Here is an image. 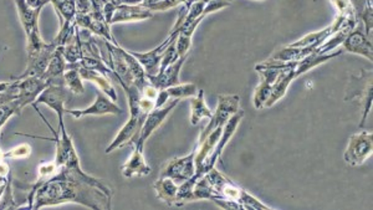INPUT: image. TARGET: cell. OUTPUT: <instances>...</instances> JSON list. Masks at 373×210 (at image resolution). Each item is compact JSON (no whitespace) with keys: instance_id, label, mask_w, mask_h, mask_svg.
Listing matches in <instances>:
<instances>
[{"instance_id":"1","label":"cell","mask_w":373,"mask_h":210,"mask_svg":"<svg viewBox=\"0 0 373 210\" xmlns=\"http://www.w3.org/2000/svg\"><path fill=\"white\" fill-rule=\"evenodd\" d=\"M113 189L103 180L84 170L59 168L57 173L38 187L29 209L75 203L93 210H111Z\"/></svg>"},{"instance_id":"2","label":"cell","mask_w":373,"mask_h":210,"mask_svg":"<svg viewBox=\"0 0 373 210\" xmlns=\"http://www.w3.org/2000/svg\"><path fill=\"white\" fill-rule=\"evenodd\" d=\"M193 193L195 200H212L223 209H271L215 168L197 180Z\"/></svg>"},{"instance_id":"3","label":"cell","mask_w":373,"mask_h":210,"mask_svg":"<svg viewBox=\"0 0 373 210\" xmlns=\"http://www.w3.org/2000/svg\"><path fill=\"white\" fill-rule=\"evenodd\" d=\"M287 67V62H277L269 59L266 62L258 64L256 70L261 76V82L253 95V105L256 110L265 108L266 103L272 93V88L275 85L276 80Z\"/></svg>"},{"instance_id":"4","label":"cell","mask_w":373,"mask_h":210,"mask_svg":"<svg viewBox=\"0 0 373 210\" xmlns=\"http://www.w3.org/2000/svg\"><path fill=\"white\" fill-rule=\"evenodd\" d=\"M360 100L362 103V118L360 127H363L367 121L368 115L372 110V71L361 70L358 76L351 77L345 101Z\"/></svg>"},{"instance_id":"5","label":"cell","mask_w":373,"mask_h":210,"mask_svg":"<svg viewBox=\"0 0 373 210\" xmlns=\"http://www.w3.org/2000/svg\"><path fill=\"white\" fill-rule=\"evenodd\" d=\"M241 110V96L238 95H219L218 98V106L215 112L210 118V123L200 134L198 142L200 144L203 139L213 132L214 129H223L225 123L229 121V118Z\"/></svg>"},{"instance_id":"6","label":"cell","mask_w":373,"mask_h":210,"mask_svg":"<svg viewBox=\"0 0 373 210\" xmlns=\"http://www.w3.org/2000/svg\"><path fill=\"white\" fill-rule=\"evenodd\" d=\"M373 153V134L368 131H361L352 134L348 139V148L343 153L346 163L357 167L371 158Z\"/></svg>"},{"instance_id":"7","label":"cell","mask_w":373,"mask_h":210,"mask_svg":"<svg viewBox=\"0 0 373 210\" xmlns=\"http://www.w3.org/2000/svg\"><path fill=\"white\" fill-rule=\"evenodd\" d=\"M244 111L243 110H239L238 112L234 113L231 117L229 118V121L225 123L224 127H223V131H222V134H220L219 141L218 144H215L214 149L212 151V153L208 156V158L205 159V163H203V167H202V170H200V175H205V173H208L210 170L215 168V164L219 161L222 154H223V151H224L226 144H229L230 139L231 137L236 134V129L238 126L241 124V119L244 117Z\"/></svg>"},{"instance_id":"8","label":"cell","mask_w":373,"mask_h":210,"mask_svg":"<svg viewBox=\"0 0 373 210\" xmlns=\"http://www.w3.org/2000/svg\"><path fill=\"white\" fill-rule=\"evenodd\" d=\"M178 103L179 100H171L162 107L154 108L152 112H149L138 132L137 137L133 139L132 147L144 149V144L149 141V137L154 134L156 129H159V126L164 122V119L173 111Z\"/></svg>"},{"instance_id":"9","label":"cell","mask_w":373,"mask_h":210,"mask_svg":"<svg viewBox=\"0 0 373 210\" xmlns=\"http://www.w3.org/2000/svg\"><path fill=\"white\" fill-rule=\"evenodd\" d=\"M70 96H71V93L69 91V88L65 85H49L39 95V98H36L33 107L39 106V105H45L57 113L59 121H64V116L67 111L65 105Z\"/></svg>"},{"instance_id":"10","label":"cell","mask_w":373,"mask_h":210,"mask_svg":"<svg viewBox=\"0 0 373 210\" xmlns=\"http://www.w3.org/2000/svg\"><path fill=\"white\" fill-rule=\"evenodd\" d=\"M195 149H193L190 154L184 157L169 161L168 163L164 165L159 178H171L178 185L193 178L195 175Z\"/></svg>"},{"instance_id":"11","label":"cell","mask_w":373,"mask_h":210,"mask_svg":"<svg viewBox=\"0 0 373 210\" xmlns=\"http://www.w3.org/2000/svg\"><path fill=\"white\" fill-rule=\"evenodd\" d=\"M179 31H171L169 33L168 37L166 40L159 45L157 47H154V50L147 52H128L132 55L136 60H137L146 71V75L152 76V75H157L159 71V66H161V62H162V57L167 47L173 42L177 37H178Z\"/></svg>"},{"instance_id":"12","label":"cell","mask_w":373,"mask_h":210,"mask_svg":"<svg viewBox=\"0 0 373 210\" xmlns=\"http://www.w3.org/2000/svg\"><path fill=\"white\" fill-rule=\"evenodd\" d=\"M343 50L361 55L366 57L369 62H372V40L368 39V36L365 33L362 21L358 19L357 24L353 30L350 31V34L346 36V39L343 42Z\"/></svg>"},{"instance_id":"13","label":"cell","mask_w":373,"mask_h":210,"mask_svg":"<svg viewBox=\"0 0 373 210\" xmlns=\"http://www.w3.org/2000/svg\"><path fill=\"white\" fill-rule=\"evenodd\" d=\"M13 80L18 82V103L21 110H24L26 106H33L39 95L49 86V82L41 76H28Z\"/></svg>"},{"instance_id":"14","label":"cell","mask_w":373,"mask_h":210,"mask_svg":"<svg viewBox=\"0 0 373 210\" xmlns=\"http://www.w3.org/2000/svg\"><path fill=\"white\" fill-rule=\"evenodd\" d=\"M69 115L79 119L87 116H103V115H121L122 108L103 93H98L91 106L84 110H67Z\"/></svg>"},{"instance_id":"15","label":"cell","mask_w":373,"mask_h":210,"mask_svg":"<svg viewBox=\"0 0 373 210\" xmlns=\"http://www.w3.org/2000/svg\"><path fill=\"white\" fill-rule=\"evenodd\" d=\"M144 119L146 117H142V116L131 115L127 122L123 124L122 129H120V132L113 139V142L108 144V148L105 149V153H113V151H116V149L132 146L133 139L137 137Z\"/></svg>"},{"instance_id":"16","label":"cell","mask_w":373,"mask_h":210,"mask_svg":"<svg viewBox=\"0 0 373 210\" xmlns=\"http://www.w3.org/2000/svg\"><path fill=\"white\" fill-rule=\"evenodd\" d=\"M185 60H187V55L179 57L177 62H173L172 65H169L167 69H164L163 71H159L157 75H152V76L147 75V80H149V83H152L154 88L159 90V91L178 85V83H180V81H179V72L182 70Z\"/></svg>"},{"instance_id":"17","label":"cell","mask_w":373,"mask_h":210,"mask_svg":"<svg viewBox=\"0 0 373 210\" xmlns=\"http://www.w3.org/2000/svg\"><path fill=\"white\" fill-rule=\"evenodd\" d=\"M121 173L126 180L133 177H146L152 173V168L144 158V148L133 147L132 154L121 167Z\"/></svg>"},{"instance_id":"18","label":"cell","mask_w":373,"mask_h":210,"mask_svg":"<svg viewBox=\"0 0 373 210\" xmlns=\"http://www.w3.org/2000/svg\"><path fill=\"white\" fill-rule=\"evenodd\" d=\"M154 16V11L142 6H128L121 4L116 8L111 19V25L117 23H131V21H142L151 19Z\"/></svg>"},{"instance_id":"19","label":"cell","mask_w":373,"mask_h":210,"mask_svg":"<svg viewBox=\"0 0 373 210\" xmlns=\"http://www.w3.org/2000/svg\"><path fill=\"white\" fill-rule=\"evenodd\" d=\"M57 49V44L50 42L46 45L45 49L34 57L33 60H29L26 64L25 71L21 74V76L14 77V78H24L28 76H42V74L45 72L46 67L49 65V62L52 60L54 52Z\"/></svg>"},{"instance_id":"20","label":"cell","mask_w":373,"mask_h":210,"mask_svg":"<svg viewBox=\"0 0 373 210\" xmlns=\"http://www.w3.org/2000/svg\"><path fill=\"white\" fill-rule=\"evenodd\" d=\"M67 62L62 55V49L57 47L52 55V60L42 74V78L49 82V85H65L64 83V74L67 71Z\"/></svg>"},{"instance_id":"21","label":"cell","mask_w":373,"mask_h":210,"mask_svg":"<svg viewBox=\"0 0 373 210\" xmlns=\"http://www.w3.org/2000/svg\"><path fill=\"white\" fill-rule=\"evenodd\" d=\"M77 69H79V72H80L84 81L92 82L93 85H96L100 88L101 93H105L115 103L117 101V91H116V88H113V82L110 81L108 77L103 76V74H100V72L79 66V64H77Z\"/></svg>"},{"instance_id":"22","label":"cell","mask_w":373,"mask_h":210,"mask_svg":"<svg viewBox=\"0 0 373 210\" xmlns=\"http://www.w3.org/2000/svg\"><path fill=\"white\" fill-rule=\"evenodd\" d=\"M16 11L21 19V26L28 36L30 33L39 29V16L42 9H33L26 4L25 0H14Z\"/></svg>"},{"instance_id":"23","label":"cell","mask_w":373,"mask_h":210,"mask_svg":"<svg viewBox=\"0 0 373 210\" xmlns=\"http://www.w3.org/2000/svg\"><path fill=\"white\" fill-rule=\"evenodd\" d=\"M156 194L159 199L164 202L166 204H177V194H178L179 185L171 178H159L154 185Z\"/></svg>"},{"instance_id":"24","label":"cell","mask_w":373,"mask_h":210,"mask_svg":"<svg viewBox=\"0 0 373 210\" xmlns=\"http://www.w3.org/2000/svg\"><path fill=\"white\" fill-rule=\"evenodd\" d=\"M212 115L213 112L205 103V91L200 90L195 96L190 98V123L197 126L203 118H210Z\"/></svg>"},{"instance_id":"25","label":"cell","mask_w":373,"mask_h":210,"mask_svg":"<svg viewBox=\"0 0 373 210\" xmlns=\"http://www.w3.org/2000/svg\"><path fill=\"white\" fill-rule=\"evenodd\" d=\"M84 80L77 69V64H67V71L64 74V83L74 95H82L85 93Z\"/></svg>"},{"instance_id":"26","label":"cell","mask_w":373,"mask_h":210,"mask_svg":"<svg viewBox=\"0 0 373 210\" xmlns=\"http://www.w3.org/2000/svg\"><path fill=\"white\" fill-rule=\"evenodd\" d=\"M166 96L171 100H182V98H190L195 96L200 88H197L195 83H178L172 88L163 90Z\"/></svg>"},{"instance_id":"27","label":"cell","mask_w":373,"mask_h":210,"mask_svg":"<svg viewBox=\"0 0 373 210\" xmlns=\"http://www.w3.org/2000/svg\"><path fill=\"white\" fill-rule=\"evenodd\" d=\"M60 49H62V55L65 57L67 64H77L81 60V40L79 36V28L76 29V34L74 36V39L67 45L60 47Z\"/></svg>"},{"instance_id":"28","label":"cell","mask_w":373,"mask_h":210,"mask_svg":"<svg viewBox=\"0 0 373 210\" xmlns=\"http://www.w3.org/2000/svg\"><path fill=\"white\" fill-rule=\"evenodd\" d=\"M21 111L23 110H21L18 100H14L11 103H4V105H0V132H1V129L6 126V122L9 119L16 116V115H21Z\"/></svg>"},{"instance_id":"29","label":"cell","mask_w":373,"mask_h":210,"mask_svg":"<svg viewBox=\"0 0 373 210\" xmlns=\"http://www.w3.org/2000/svg\"><path fill=\"white\" fill-rule=\"evenodd\" d=\"M184 1L185 0H144L141 6L149 8L151 11H167L183 4Z\"/></svg>"},{"instance_id":"30","label":"cell","mask_w":373,"mask_h":210,"mask_svg":"<svg viewBox=\"0 0 373 210\" xmlns=\"http://www.w3.org/2000/svg\"><path fill=\"white\" fill-rule=\"evenodd\" d=\"M21 205L16 204L14 199V192H13V178L9 180L6 189L0 197V210L18 209Z\"/></svg>"},{"instance_id":"31","label":"cell","mask_w":373,"mask_h":210,"mask_svg":"<svg viewBox=\"0 0 373 210\" xmlns=\"http://www.w3.org/2000/svg\"><path fill=\"white\" fill-rule=\"evenodd\" d=\"M31 146L28 144H21L4 152V158L8 159H25L30 157Z\"/></svg>"},{"instance_id":"32","label":"cell","mask_w":373,"mask_h":210,"mask_svg":"<svg viewBox=\"0 0 373 210\" xmlns=\"http://www.w3.org/2000/svg\"><path fill=\"white\" fill-rule=\"evenodd\" d=\"M11 178V165L6 162V159L0 161V197L6 189L8 182Z\"/></svg>"},{"instance_id":"33","label":"cell","mask_w":373,"mask_h":210,"mask_svg":"<svg viewBox=\"0 0 373 210\" xmlns=\"http://www.w3.org/2000/svg\"><path fill=\"white\" fill-rule=\"evenodd\" d=\"M75 6H76V14H90L92 11L90 0H75Z\"/></svg>"},{"instance_id":"34","label":"cell","mask_w":373,"mask_h":210,"mask_svg":"<svg viewBox=\"0 0 373 210\" xmlns=\"http://www.w3.org/2000/svg\"><path fill=\"white\" fill-rule=\"evenodd\" d=\"M352 3L355 11L357 13V16L362 13L366 6H373L372 0H350Z\"/></svg>"},{"instance_id":"35","label":"cell","mask_w":373,"mask_h":210,"mask_svg":"<svg viewBox=\"0 0 373 210\" xmlns=\"http://www.w3.org/2000/svg\"><path fill=\"white\" fill-rule=\"evenodd\" d=\"M26 4L33 9H42L50 3V0H25Z\"/></svg>"},{"instance_id":"36","label":"cell","mask_w":373,"mask_h":210,"mask_svg":"<svg viewBox=\"0 0 373 210\" xmlns=\"http://www.w3.org/2000/svg\"><path fill=\"white\" fill-rule=\"evenodd\" d=\"M258 1H263V0H258Z\"/></svg>"}]
</instances>
